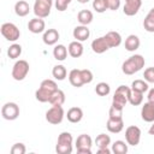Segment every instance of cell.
Segmentation results:
<instances>
[{"mask_svg":"<svg viewBox=\"0 0 154 154\" xmlns=\"http://www.w3.org/2000/svg\"><path fill=\"white\" fill-rule=\"evenodd\" d=\"M45 28H46V23H45L43 18L35 17V18L30 19L29 23H28V29H29V31H31L32 34L43 32V31H45Z\"/></svg>","mask_w":154,"mask_h":154,"instance_id":"4fadbf2b","label":"cell"},{"mask_svg":"<svg viewBox=\"0 0 154 154\" xmlns=\"http://www.w3.org/2000/svg\"><path fill=\"white\" fill-rule=\"evenodd\" d=\"M143 77L144 81L148 83H154V67H147L143 72Z\"/></svg>","mask_w":154,"mask_h":154,"instance_id":"ab89813d","label":"cell"},{"mask_svg":"<svg viewBox=\"0 0 154 154\" xmlns=\"http://www.w3.org/2000/svg\"><path fill=\"white\" fill-rule=\"evenodd\" d=\"M58 90V85L53 79H43L40 84V88L35 91V97L40 102H49L52 94Z\"/></svg>","mask_w":154,"mask_h":154,"instance_id":"6da1fadb","label":"cell"},{"mask_svg":"<svg viewBox=\"0 0 154 154\" xmlns=\"http://www.w3.org/2000/svg\"><path fill=\"white\" fill-rule=\"evenodd\" d=\"M128 101L132 105V106H138L142 103L143 101V93H140V91H136V90H132L130 91V95L128 97Z\"/></svg>","mask_w":154,"mask_h":154,"instance_id":"f546056e","label":"cell"},{"mask_svg":"<svg viewBox=\"0 0 154 154\" xmlns=\"http://www.w3.org/2000/svg\"><path fill=\"white\" fill-rule=\"evenodd\" d=\"M91 146H93V140L87 134L79 135L76 140V148L79 154H91Z\"/></svg>","mask_w":154,"mask_h":154,"instance_id":"9c48e42d","label":"cell"},{"mask_svg":"<svg viewBox=\"0 0 154 154\" xmlns=\"http://www.w3.org/2000/svg\"><path fill=\"white\" fill-rule=\"evenodd\" d=\"M64 102H65V93L60 89L55 90L49 99V103L52 106H63Z\"/></svg>","mask_w":154,"mask_h":154,"instance_id":"484cf974","label":"cell"},{"mask_svg":"<svg viewBox=\"0 0 154 154\" xmlns=\"http://www.w3.org/2000/svg\"><path fill=\"white\" fill-rule=\"evenodd\" d=\"M72 35L73 37L76 38V41H79V42H83L85 40L89 38L90 36V30L88 29L87 25H78L73 29L72 31Z\"/></svg>","mask_w":154,"mask_h":154,"instance_id":"e0dca14e","label":"cell"},{"mask_svg":"<svg viewBox=\"0 0 154 154\" xmlns=\"http://www.w3.org/2000/svg\"><path fill=\"white\" fill-rule=\"evenodd\" d=\"M72 142H73L72 135L67 131H63L58 136V141H57V146H55L57 153L58 154H71L72 153Z\"/></svg>","mask_w":154,"mask_h":154,"instance_id":"3957f363","label":"cell"},{"mask_svg":"<svg viewBox=\"0 0 154 154\" xmlns=\"http://www.w3.org/2000/svg\"><path fill=\"white\" fill-rule=\"evenodd\" d=\"M67 120L71 123H79L83 118V111L79 107H71L66 113Z\"/></svg>","mask_w":154,"mask_h":154,"instance_id":"44dd1931","label":"cell"},{"mask_svg":"<svg viewBox=\"0 0 154 154\" xmlns=\"http://www.w3.org/2000/svg\"><path fill=\"white\" fill-rule=\"evenodd\" d=\"M147 99H148V101H150V102H154V88H152V89L148 91Z\"/></svg>","mask_w":154,"mask_h":154,"instance_id":"7bdbcfd3","label":"cell"},{"mask_svg":"<svg viewBox=\"0 0 154 154\" xmlns=\"http://www.w3.org/2000/svg\"><path fill=\"white\" fill-rule=\"evenodd\" d=\"M59 36L60 35H59L57 29H48V30H45L43 36H42V41L47 46H53L58 42Z\"/></svg>","mask_w":154,"mask_h":154,"instance_id":"2e32d148","label":"cell"},{"mask_svg":"<svg viewBox=\"0 0 154 154\" xmlns=\"http://www.w3.org/2000/svg\"><path fill=\"white\" fill-rule=\"evenodd\" d=\"M81 73H82V78H83L84 84H88V83H91V82H93L94 76H93V72H91L90 70L83 69V70H81Z\"/></svg>","mask_w":154,"mask_h":154,"instance_id":"f35d334b","label":"cell"},{"mask_svg":"<svg viewBox=\"0 0 154 154\" xmlns=\"http://www.w3.org/2000/svg\"><path fill=\"white\" fill-rule=\"evenodd\" d=\"M77 1H78V2H81V4H87L89 0H77Z\"/></svg>","mask_w":154,"mask_h":154,"instance_id":"bcb514c9","label":"cell"},{"mask_svg":"<svg viewBox=\"0 0 154 154\" xmlns=\"http://www.w3.org/2000/svg\"><path fill=\"white\" fill-rule=\"evenodd\" d=\"M141 117L144 122L147 123H153L154 122V102L147 101L141 109Z\"/></svg>","mask_w":154,"mask_h":154,"instance_id":"5bb4252c","label":"cell"},{"mask_svg":"<svg viewBox=\"0 0 154 154\" xmlns=\"http://www.w3.org/2000/svg\"><path fill=\"white\" fill-rule=\"evenodd\" d=\"M1 116L6 120H14L19 117V106L14 102H6L1 107Z\"/></svg>","mask_w":154,"mask_h":154,"instance_id":"30bf717a","label":"cell"},{"mask_svg":"<svg viewBox=\"0 0 154 154\" xmlns=\"http://www.w3.org/2000/svg\"><path fill=\"white\" fill-rule=\"evenodd\" d=\"M144 58L141 55V54H135V55H131L129 59H126L123 65H122V71L123 73L130 76V75H134L136 72H138L143 66H144Z\"/></svg>","mask_w":154,"mask_h":154,"instance_id":"7a4b0ae2","label":"cell"},{"mask_svg":"<svg viewBox=\"0 0 154 154\" xmlns=\"http://www.w3.org/2000/svg\"><path fill=\"white\" fill-rule=\"evenodd\" d=\"M1 35L7 40V41H11V42H14L19 38L20 36V31L19 29L17 28L16 24L13 23H4L1 25Z\"/></svg>","mask_w":154,"mask_h":154,"instance_id":"ba28073f","label":"cell"},{"mask_svg":"<svg viewBox=\"0 0 154 154\" xmlns=\"http://www.w3.org/2000/svg\"><path fill=\"white\" fill-rule=\"evenodd\" d=\"M141 5H142V0H125L123 12L129 17L135 16L141 8Z\"/></svg>","mask_w":154,"mask_h":154,"instance_id":"7c38bea8","label":"cell"},{"mask_svg":"<svg viewBox=\"0 0 154 154\" xmlns=\"http://www.w3.org/2000/svg\"><path fill=\"white\" fill-rule=\"evenodd\" d=\"M95 144L97 148H106L111 144V137L106 134H100L95 138Z\"/></svg>","mask_w":154,"mask_h":154,"instance_id":"1f68e13d","label":"cell"},{"mask_svg":"<svg viewBox=\"0 0 154 154\" xmlns=\"http://www.w3.org/2000/svg\"><path fill=\"white\" fill-rule=\"evenodd\" d=\"M20 54H22V46L18 43L11 45L7 49V55L10 59H17L20 57Z\"/></svg>","mask_w":154,"mask_h":154,"instance_id":"d6a6232c","label":"cell"},{"mask_svg":"<svg viewBox=\"0 0 154 154\" xmlns=\"http://www.w3.org/2000/svg\"><path fill=\"white\" fill-rule=\"evenodd\" d=\"M14 12H16V14L18 17H25L30 12V6H29V4L26 1L19 0L14 5Z\"/></svg>","mask_w":154,"mask_h":154,"instance_id":"603a6c76","label":"cell"},{"mask_svg":"<svg viewBox=\"0 0 154 154\" xmlns=\"http://www.w3.org/2000/svg\"><path fill=\"white\" fill-rule=\"evenodd\" d=\"M112 152V149H108V147H106V148H99L97 149V153L99 154H109Z\"/></svg>","mask_w":154,"mask_h":154,"instance_id":"ee69618b","label":"cell"},{"mask_svg":"<svg viewBox=\"0 0 154 154\" xmlns=\"http://www.w3.org/2000/svg\"><path fill=\"white\" fill-rule=\"evenodd\" d=\"M131 89L144 94V93L148 90V82H146V81H143V79H135V81L131 83Z\"/></svg>","mask_w":154,"mask_h":154,"instance_id":"836d02e7","label":"cell"},{"mask_svg":"<svg viewBox=\"0 0 154 154\" xmlns=\"http://www.w3.org/2000/svg\"><path fill=\"white\" fill-rule=\"evenodd\" d=\"M29 72V63L26 60H18L12 67V77L16 81H23Z\"/></svg>","mask_w":154,"mask_h":154,"instance_id":"8992f818","label":"cell"},{"mask_svg":"<svg viewBox=\"0 0 154 154\" xmlns=\"http://www.w3.org/2000/svg\"><path fill=\"white\" fill-rule=\"evenodd\" d=\"M105 38L109 46V48H113V47H118L120 46L122 43V36L119 32L117 31H108L106 35H105Z\"/></svg>","mask_w":154,"mask_h":154,"instance_id":"ffe728a7","label":"cell"},{"mask_svg":"<svg viewBox=\"0 0 154 154\" xmlns=\"http://www.w3.org/2000/svg\"><path fill=\"white\" fill-rule=\"evenodd\" d=\"M91 49H93V52L96 53V54H102V53H105L106 51H108V49H109V46H108V43H107L105 36H101V37L95 38V40L91 42Z\"/></svg>","mask_w":154,"mask_h":154,"instance_id":"9a60e30c","label":"cell"},{"mask_svg":"<svg viewBox=\"0 0 154 154\" xmlns=\"http://www.w3.org/2000/svg\"><path fill=\"white\" fill-rule=\"evenodd\" d=\"M26 152V148L23 143H14L11 148V154H24Z\"/></svg>","mask_w":154,"mask_h":154,"instance_id":"60d3db41","label":"cell"},{"mask_svg":"<svg viewBox=\"0 0 154 154\" xmlns=\"http://www.w3.org/2000/svg\"><path fill=\"white\" fill-rule=\"evenodd\" d=\"M107 2V8L111 11H117L120 6V0H106Z\"/></svg>","mask_w":154,"mask_h":154,"instance_id":"b9f144b4","label":"cell"},{"mask_svg":"<svg viewBox=\"0 0 154 154\" xmlns=\"http://www.w3.org/2000/svg\"><path fill=\"white\" fill-rule=\"evenodd\" d=\"M93 18H94V14L90 10H82L78 12L77 14V19L81 25H88L93 22Z\"/></svg>","mask_w":154,"mask_h":154,"instance_id":"d4e9b609","label":"cell"},{"mask_svg":"<svg viewBox=\"0 0 154 154\" xmlns=\"http://www.w3.org/2000/svg\"><path fill=\"white\" fill-rule=\"evenodd\" d=\"M130 91H131V88H129L126 85H119L117 88L114 95H113L112 105L118 107V108H123L124 109V106L128 102V97L130 95Z\"/></svg>","mask_w":154,"mask_h":154,"instance_id":"277c9868","label":"cell"},{"mask_svg":"<svg viewBox=\"0 0 154 154\" xmlns=\"http://www.w3.org/2000/svg\"><path fill=\"white\" fill-rule=\"evenodd\" d=\"M52 75H53V77L55 79L64 81L66 78V76H67V71H66L64 65H55L53 67V70H52Z\"/></svg>","mask_w":154,"mask_h":154,"instance_id":"f1b7e54d","label":"cell"},{"mask_svg":"<svg viewBox=\"0 0 154 154\" xmlns=\"http://www.w3.org/2000/svg\"><path fill=\"white\" fill-rule=\"evenodd\" d=\"M69 81L71 83V85L76 87V88H81L84 82H83V78H82V73H81V70L79 69H73L70 71L69 73Z\"/></svg>","mask_w":154,"mask_h":154,"instance_id":"d6986e66","label":"cell"},{"mask_svg":"<svg viewBox=\"0 0 154 154\" xmlns=\"http://www.w3.org/2000/svg\"><path fill=\"white\" fill-rule=\"evenodd\" d=\"M108 118H114V119L123 118V108H118V107L112 105L109 111H108Z\"/></svg>","mask_w":154,"mask_h":154,"instance_id":"8d00e7d4","label":"cell"},{"mask_svg":"<svg viewBox=\"0 0 154 154\" xmlns=\"http://www.w3.org/2000/svg\"><path fill=\"white\" fill-rule=\"evenodd\" d=\"M140 45H141V41L136 35H129L125 40V49L129 52H135L136 49H138Z\"/></svg>","mask_w":154,"mask_h":154,"instance_id":"cb8c5ba5","label":"cell"},{"mask_svg":"<svg viewBox=\"0 0 154 154\" xmlns=\"http://www.w3.org/2000/svg\"><path fill=\"white\" fill-rule=\"evenodd\" d=\"M67 53H69V51H67V48L64 45H57L54 47V49H53V55L59 61L65 60L66 57H67Z\"/></svg>","mask_w":154,"mask_h":154,"instance_id":"4316f807","label":"cell"},{"mask_svg":"<svg viewBox=\"0 0 154 154\" xmlns=\"http://www.w3.org/2000/svg\"><path fill=\"white\" fill-rule=\"evenodd\" d=\"M125 140L129 146H137L141 141V129L136 125H130L125 130Z\"/></svg>","mask_w":154,"mask_h":154,"instance_id":"8fae6325","label":"cell"},{"mask_svg":"<svg viewBox=\"0 0 154 154\" xmlns=\"http://www.w3.org/2000/svg\"><path fill=\"white\" fill-rule=\"evenodd\" d=\"M53 6V0H35L34 2V13L38 18H46L49 16Z\"/></svg>","mask_w":154,"mask_h":154,"instance_id":"5b68a950","label":"cell"},{"mask_svg":"<svg viewBox=\"0 0 154 154\" xmlns=\"http://www.w3.org/2000/svg\"><path fill=\"white\" fill-rule=\"evenodd\" d=\"M71 1L72 0H55L54 1V6H55V8L58 11L63 12V11H65L67 8V6L71 4Z\"/></svg>","mask_w":154,"mask_h":154,"instance_id":"74e56055","label":"cell"},{"mask_svg":"<svg viewBox=\"0 0 154 154\" xmlns=\"http://www.w3.org/2000/svg\"><path fill=\"white\" fill-rule=\"evenodd\" d=\"M64 116H65V112L61 106H52L46 112V120L53 125H58L63 122Z\"/></svg>","mask_w":154,"mask_h":154,"instance_id":"52a82bcc","label":"cell"},{"mask_svg":"<svg viewBox=\"0 0 154 154\" xmlns=\"http://www.w3.org/2000/svg\"><path fill=\"white\" fill-rule=\"evenodd\" d=\"M148 134L154 136V122H153V124L150 125V128H149V130H148Z\"/></svg>","mask_w":154,"mask_h":154,"instance_id":"f6af8a7d","label":"cell"},{"mask_svg":"<svg viewBox=\"0 0 154 154\" xmlns=\"http://www.w3.org/2000/svg\"><path fill=\"white\" fill-rule=\"evenodd\" d=\"M67 51L72 58H79L83 54V45L79 41H72L69 45Z\"/></svg>","mask_w":154,"mask_h":154,"instance_id":"7402d4cb","label":"cell"},{"mask_svg":"<svg viewBox=\"0 0 154 154\" xmlns=\"http://www.w3.org/2000/svg\"><path fill=\"white\" fill-rule=\"evenodd\" d=\"M107 130L112 134H119L123 129H124V122H123V118L120 119H114V118H108L107 120Z\"/></svg>","mask_w":154,"mask_h":154,"instance_id":"ac0fdd59","label":"cell"},{"mask_svg":"<svg viewBox=\"0 0 154 154\" xmlns=\"http://www.w3.org/2000/svg\"><path fill=\"white\" fill-rule=\"evenodd\" d=\"M109 91H111V87H109V84L106 83V82H100V83H97L96 87H95V93H96L99 96H106V95L109 94Z\"/></svg>","mask_w":154,"mask_h":154,"instance_id":"e575fe53","label":"cell"},{"mask_svg":"<svg viewBox=\"0 0 154 154\" xmlns=\"http://www.w3.org/2000/svg\"><path fill=\"white\" fill-rule=\"evenodd\" d=\"M143 28L148 32H154V7L148 12L143 20Z\"/></svg>","mask_w":154,"mask_h":154,"instance_id":"83f0119b","label":"cell"},{"mask_svg":"<svg viewBox=\"0 0 154 154\" xmlns=\"http://www.w3.org/2000/svg\"><path fill=\"white\" fill-rule=\"evenodd\" d=\"M112 153L114 154H126L128 153V143H125L124 141H116L112 144Z\"/></svg>","mask_w":154,"mask_h":154,"instance_id":"4dcf8cb0","label":"cell"},{"mask_svg":"<svg viewBox=\"0 0 154 154\" xmlns=\"http://www.w3.org/2000/svg\"><path fill=\"white\" fill-rule=\"evenodd\" d=\"M93 8L97 13H103L107 10V2H106V0H94L93 1Z\"/></svg>","mask_w":154,"mask_h":154,"instance_id":"d590c367","label":"cell"}]
</instances>
